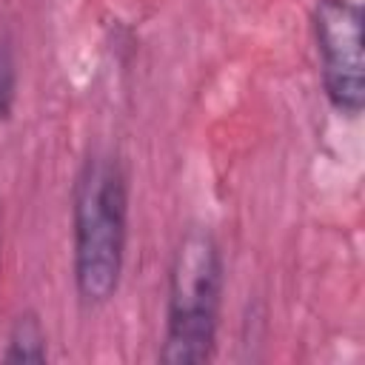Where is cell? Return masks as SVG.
<instances>
[{"label":"cell","mask_w":365,"mask_h":365,"mask_svg":"<svg viewBox=\"0 0 365 365\" xmlns=\"http://www.w3.org/2000/svg\"><path fill=\"white\" fill-rule=\"evenodd\" d=\"M128 245V174L111 151H91L71 188V277L83 305L120 291Z\"/></svg>","instance_id":"cell-1"},{"label":"cell","mask_w":365,"mask_h":365,"mask_svg":"<svg viewBox=\"0 0 365 365\" xmlns=\"http://www.w3.org/2000/svg\"><path fill=\"white\" fill-rule=\"evenodd\" d=\"M225 265L214 234L191 225L174 245L165 288V331L157 359L165 365L208 362L217 348Z\"/></svg>","instance_id":"cell-2"},{"label":"cell","mask_w":365,"mask_h":365,"mask_svg":"<svg viewBox=\"0 0 365 365\" xmlns=\"http://www.w3.org/2000/svg\"><path fill=\"white\" fill-rule=\"evenodd\" d=\"M311 29L328 106L342 117H359L365 108V54L359 3L317 0Z\"/></svg>","instance_id":"cell-3"},{"label":"cell","mask_w":365,"mask_h":365,"mask_svg":"<svg viewBox=\"0 0 365 365\" xmlns=\"http://www.w3.org/2000/svg\"><path fill=\"white\" fill-rule=\"evenodd\" d=\"M3 362H46L48 359V339L40 317L34 311H23L9 334H6V351L0 354Z\"/></svg>","instance_id":"cell-4"},{"label":"cell","mask_w":365,"mask_h":365,"mask_svg":"<svg viewBox=\"0 0 365 365\" xmlns=\"http://www.w3.org/2000/svg\"><path fill=\"white\" fill-rule=\"evenodd\" d=\"M17 103V60L9 37H0V123H6Z\"/></svg>","instance_id":"cell-5"}]
</instances>
